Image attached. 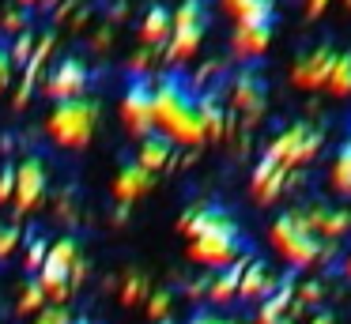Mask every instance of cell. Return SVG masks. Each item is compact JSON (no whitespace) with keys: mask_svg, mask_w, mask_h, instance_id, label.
<instances>
[{"mask_svg":"<svg viewBox=\"0 0 351 324\" xmlns=\"http://www.w3.org/2000/svg\"><path fill=\"white\" fill-rule=\"evenodd\" d=\"M208 30V0H182L174 8V30H170V42L162 45L170 64H182V60L197 57L200 42H204Z\"/></svg>","mask_w":351,"mask_h":324,"instance_id":"3","label":"cell"},{"mask_svg":"<svg viewBox=\"0 0 351 324\" xmlns=\"http://www.w3.org/2000/svg\"><path fill=\"white\" fill-rule=\"evenodd\" d=\"M265 95H268V87H265L261 68L245 64L242 72H234V79H230V102H234L250 121H257V113L265 110Z\"/></svg>","mask_w":351,"mask_h":324,"instance_id":"10","label":"cell"},{"mask_svg":"<svg viewBox=\"0 0 351 324\" xmlns=\"http://www.w3.org/2000/svg\"><path fill=\"white\" fill-rule=\"evenodd\" d=\"M34 324H72V313L64 306H42L38 309V316H34Z\"/></svg>","mask_w":351,"mask_h":324,"instance_id":"31","label":"cell"},{"mask_svg":"<svg viewBox=\"0 0 351 324\" xmlns=\"http://www.w3.org/2000/svg\"><path fill=\"white\" fill-rule=\"evenodd\" d=\"M272 241L295 268H310V264H317L321 256L328 253V245L302 223L298 211H283V215L276 219L272 223Z\"/></svg>","mask_w":351,"mask_h":324,"instance_id":"2","label":"cell"},{"mask_svg":"<svg viewBox=\"0 0 351 324\" xmlns=\"http://www.w3.org/2000/svg\"><path fill=\"white\" fill-rule=\"evenodd\" d=\"M197 113H200V125H204V136H223L227 113H223V102L215 90H197Z\"/></svg>","mask_w":351,"mask_h":324,"instance_id":"22","label":"cell"},{"mask_svg":"<svg viewBox=\"0 0 351 324\" xmlns=\"http://www.w3.org/2000/svg\"><path fill=\"white\" fill-rule=\"evenodd\" d=\"M8 68H12V53H8V45L0 42V87L8 83Z\"/></svg>","mask_w":351,"mask_h":324,"instance_id":"38","label":"cell"},{"mask_svg":"<svg viewBox=\"0 0 351 324\" xmlns=\"http://www.w3.org/2000/svg\"><path fill=\"white\" fill-rule=\"evenodd\" d=\"M253 253L250 245H245L242 230L238 234H200V238H189V260L197 264H208V268H227V264H234L238 256Z\"/></svg>","mask_w":351,"mask_h":324,"instance_id":"5","label":"cell"},{"mask_svg":"<svg viewBox=\"0 0 351 324\" xmlns=\"http://www.w3.org/2000/svg\"><path fill=\"white\" fill-rule=\"evenodd\" d=\"M121 121L136 140L155 132V110H152V75H132L121 98Z\"/></svg>","mask_w":351,"mask_h":324,"instance_id":"6","label":"cell"},{"mask_svg":"<svg viewBox=\"0 0 351 324\" xmlns=\"http://www.w3.org/2000/svg\"><path fill=\"white\" fill-rule=\"evenodd\" d=\"M208 283H212V275L193 279V283H189V298H204V294H208Z\"/></svg>","mask_w":351,"mask_h":324,"instance_id":"39","label":"cell"},{"mask_svg":"<svg viewBox=\"0 0 351 324\" xmlns=\"http://www.w3.org/2000/svg\"><path fill=\"white\" fill-rule=\"evenodd\" d=\"M182 226L189 238H200V234H238L242 226H238V219L230 215L223 203H215V200H204V203H193L189 211L182 215Z\"/></svg>","mask_w":351,"mask_h":324,"instance_id":"8","label":"cell"},{"mask_svg":"<svg viewBox=\"0 0 351 324\" xmlns=\"http://www.w3.org/2000/svg\"><path fill=\"white\" fill-rule=\"evenodd\" d=\"M280 286V279L272 275V264L261 260V256H250L242 268V279H238V298H250V301H265L268 294Z\"/></svg>","mask_w":351,"mask_h":324,"instance_id":"13","label":"cell"},{"mask_svg":"<svg viewBox=\"0 0 351 324\" xmlns=\"http://www.w3.org/2000/svg\"><path fill=\"white\" fill-rule=\"evenodd\" d=\"M170 30H174V8H167V4L147 8L144 23H140V38H144L147 49H162L170 42Z\"/></svg>","mask_w":351,"mask_h":324,"instance_id":"16","label":"cell"},{"mask_svg":"<svg viewBox=\"0 0 351 324\" xmlns=\"http://www.w3.org/2000/svg\"><path fill=\"white\" fill-rule=\"evenodd\" d=\"M12 192H16V166H0V203H8Z\"/></svg>","mask_w":351,"mask_h":324,"instance_id":"32","label":"cell"},{"mask_svg":"<svg viewBox=\"0 0 351 324\" xmlns=\"http://www.w3.org/2000/svg\"><path fill=\"white\" fill-rule=\"evenodd\" d=\"M42 196H46V158L27 155L23 162L16 166V192H12V208H16V215L34 211Z\"/></svg>","mask_w":351,"mask_h":324,"instance_id":"7","label":"cell"},{"mask_svg":"<svg viewBox=\"0 0 351 324\" xmlns=\"http://www.w3.org/2000/svg\"><path fill=\"white\" fill-rule=\"evenodd\" d=\"M87 83H91V72H87L84 60L80 57H61L53 68H49V75H46V95L53 98V102L80 98L87 90Z\"/></svg>","mask_w":351,"mask_h":324,"instance_id":"9","label":"cell"},{"mask_svg":"<svg viewBox=\"0 0 351 324\" xmlns=\"http://www.w3.org/2000/svg\"><path fill=\"white\" fill-rule=\"evenodd\" d=\"M306 132H310V125H291L287 132H280L272 143H268L265 158H268V162H276V166H283V170H291V166H295L298 147H302V140H306Z\"/></svg>","mask_w":351,"mask_h":324,"instance_id":"18","label":"cell"},{"mask_svg":"<svg viewBox=\"0 0 351 324\" xmlns=\"http://www.w3.org/2000/svg\"><path fill=\"white\" fill-rule=\"evenodd\" d=\"M325 8H328V0H306V15H310V19H317Z\"/></svg>","mask_w":351,"mask_h":324,"instance_id":"40","label":"cell"},{"mask_svg":"<svg viewBox=\"0 0 351 324\" xmlns=\"http://www.w3.org/2000/svg\"><path fill=\"white\" fill-rule=\"evenodd\" d=\"M332 185L340 188V192L351 196V136L340 143V151H336V162H332Z\"/></svg>","mask_w":351,"mask_h":324,"instance_id":"25","label":"cell"},{"mask_svg":"<svg viewBox=\"0 0 351 324\" xmlns=\"http://www.w3.org/2000/svg\"><path fill=\"white\" fill-rule=\"evenodd\" d=\"M72 264H76V238H61L49 245L46 260H42L38 268V286L46 290V298H57V306H61V298L69 294V275H72Z\"/></svg>","mask_w":351,"mask_h":324,"instance_id":"4","label":"cell"},{"mask_svg":"<svg viewBox=\"0 0 351 324\" xmlns=\"http://www.w3.org/2000/svg\"><path fill=\"white\" fill-rule=\"evenodd\" d=\"M321 140H325V136H321L317 128H310V132H306V140H302V147H298V155H295V166H306V162H310V158L321 151Z\"/></svg>","mask_w":351,"mask_h":324,"instance_id":"30","label":"cell"},{"mask_svg":"<svg viewBox=\"0 0 351 324\" xmlns=\"http://www.w3.org/2000/svg\"><path fill=\"white\" fill-rule=\"evenodd\" d=\"M343 268H348V275H351V253H348V264H343Z\"/></svg>","mask_w":351,"mask_h":324,"instance_id":"44","label":"cell"},{"mask_svg":"<svg viewBox=\"0 0 351 324\" xmlns=\"http://www.w3.org/2000/svg\"><path fill=\"white\" fill-rule=\"evenodd\" d=\"M332 60H336V49L328 42H321L317 49H310V53H302V57H298L291 79H295L298 87H310V90L313 87H325L328 72H332Z\"/></svg>","mask_w":351,"mask_h":324,"instance_id":"11","label":"cell"},{"mask_svg":"<svg viewBox=\"0 0 351 324\" xmlns=\"http://www.w3.org/2000/svg\"><path fill=\"white\" fill-rule=\"evenodd\" d=\"M72 324H95L91 316H72Z\"/></svg>","mask_w":351,"mask_h":324,"instance_id":"42","label":"cell"},{"mask_svg":"<svg viewBox=\"0 0 351 324\" xmlns=\"http://www.w3.org/2000/svg\"><path fill=\"white\" fill-rule=\"evenodd\" d=\"M189 324H238V321L227 313H208V309H200V313L189 316Z\"/></svg>","mask_w":351,"mask_h":324,"instance_id":"35","label":"cell"},{"mask_svg":"<svg viewBox=\"0 0 351 324\" xmlns=\"http://www.w3.org/2000/svg\"><path fill=\"white\" fill-rule=\"evenodd\" d=\"M140 294H144V279L129 275V279H125V286H121V301H125V306H132V301H140Z\"/></svg>","mask_w":351,"mask_h":324,"instance_id":"33","label":"cell"},{"mask_svg":"<svg viewBox=\"0 0 351 324\" xmlns=\"http://www.w3.org/2000/svg\"><path fill=\"white\" fill-rule=\"evenodd\" d=\"M99 102L87 95L80 98H64V102L53 105L49 113V136H53L61 147H84L95 132V121H99Z\"/></svg>","mask_w":351,"mask_h":324,"instance_id":"1","label":"cell"},{"mask_svg":"<svg viewBox=\"0 0 351 324\" xmlns=\"http://www.w3.org/2000/svg\"><path fill=\"white\" fill-rule=\"evenodd\" d=\"M272 30H276V19L272 23H238L234 27V53L238 57H261L272 42Z\"/></svg>","mask_w":351,"mask_h":324,"instance_id":"17","label":"cell"},{"mask_svg":"<svg viewBox=\"0 0 351 324\" xmlns=\"http://www.w3.org/2000/svg\"><path fill=\"white\" fill-rule=\"evenodd\" d=\"M0 27L8 30V34H23V27H27V15H23V12H8L4 19H0Z\"/></svg>","mask_w":351,"mask_h":324,"instance_id":"36","label":"cell"},{"mask_svg":"<svg viewBox=\"0 0 351 324\" xmlns=\"http://www.w3.org/2000/svg\"><path fill=\"white\" fill-rule=\"evenodd\" d=\"M295 294H298V301H317L321 298V286L317 283H302V286H295Z\"/></svg>","mask_w":351,"mask_h":324,"instance_id":"37","label":"cell"},{"mask_svg":"<svg viewBox=\"0 0 351 324\" xmlns=\"http://www.w3.org/2000/svg\"><path fill=\"white\" fill-rule=\"evenodd\" d=\"M170 158H174V143L167 140V136L155 128L152 136H144L140 140V155H136V162L144 166L147 173H155V170H162V166H170Z\"/></svg>","mask_w":351,"mask_h":324,"instance_id":"20","label":"cell"},{"mask_svg":"<svg viewBox=\"0 0 351 324\" xmlns=\"http://www.w3.org/2000/svg\"><path fill=\"white\" fill-rule=\"evenodd\" d=\"M295 286H298L295 275L280 279V286L261 301L257 324H291V316H295Z\"/></svg>","mask_w":351,"mask_h":324,"instance_id":"14","label":"cell"},{"mask_svg":"<svg viewBox=\"0 0 351 324\" xmlns=\"http://www.w3.org/2000/svg\"><path fill=\"white\" fill-rule=\"evenodd\" d=\"M152 181H155V173H147L140 162H125L121 170H117V177H114L117 203H132V200H140L144 192H152Z\"/></svg>","mask_w":351,"mask_h":324,"instance_id":"15","label":"cell"},{"mask_svg":"<svg viewBox=\"0 0 351 324\" xmlns=\"http://www.w3.org/2000/svg\"><path fill=\"white\" fill-rule=\"evenodd\" d=\"M310 324H336V316L332 313H325V309H321V313H313V321Z\"/></svg>","mask_w":351,"mask_h":324,"instance_id":"41","label":"cell"},{"mask_svg":"<svg viewBox=\"0 0 351 324\" xmlns=\"http://www.w3.org/2000/svg\"><path fill=\"white\" fill-rule=\"evenodd\" d=\"M19 241H23L19 223H0V260H8V256L19 249Z\"/></svg>","mask_w":351,"mask_h":324,"instance_id":"28","label":"cell"},{"mask_svg":"<svg viewBox=\"0 0 351 324\" xmlns=\"http://www.w3.org/2000/svg\"><path fill=\"white\" fill-rule=\"evenodd\" d=\"M42 306H46V290L38 286V279H27V283H23V298H19V309H23V313H38Z\"/></svg>","mask_w":351,"mask_h":324,"instance_id":"27","label":"cell"},{"mask_svg":"<svg viewBox=\"0 0 351 324\" xmlns=\"http://www.w3.org/2000/svg\"><path fill=\"white\" fill-rule=\"evenodd\" d=\"M283 185H287V170L276 166V162H268V158H261L257 170H253V196H257V203L276 200Z\"/></svg>","mask_w":351,"mask_h":324,"instance_id":"19","label":"cell"},{"mask_svg":"<svg viewBox=\"0 0 351 324\" xmlns=\"http://www.w3.org/2000/svg\"><path fill=\"white\" fill-rule=\"evenodd\" d=\"M298 215H302V223L310 226V230L317 234L321 241H325V238H340V234L351 226V215H348V211L328 208V203H317V200L306 203V208L298 211Z\"/></svg>","mask_w":351,"mask_h":324,"instance_id":"12","label":"cell"},{"mask_svg":"<svg viewBox=\"0 0 351 324\" xmlns=\"http://www.w3.org/2000/svg\"><path fill=\"white\" fill-rule=\"evenodd\" d=\"M170 301H174V290L162 286V290H155L152 298H147V313H152L155 321H167V316H170Z\"/></svg>","mask_w":351,"mask_h":324,"instance_id":"29","label":"cell"},{"mask_svg":"<svg viewBox=\"0 0 351 324\" xmlns=\"http://www.w3.org/2000/svg\"><path fill=\"white\" fill-rule=\"evenodd\" d=\"M245 260H250V253L238 256L234 264H227V268L215 271L212 283H208V298H212V301H230V298H238V279H242Z\"/></svg>","mask_w":351,"mask_h":324,"instance_id":"21","label":"cell"},{"mask_svg":"<svg viewBox=\"0 0 351 324\" xmlns=\"http://www.w3.org/2000/svg\"><path fill=\"white\" fill-rule=\"evenodd\" d=\"M227 12L238 23H272L276 19V0H223Z\"/></svg>","mask_w":351,"mask_h":324,"instance_id":"23","label":"cell"},{"mask_svg":"<svg viewBox=\"0 0 351 324\" xmlns=\"http://www.w3.org/2000/svg\"><path fill=\"white\" fill-rule=\"evenodd\" d=\"M155 324H178V321H174V316H167V321H155Z\"/></svg>","mask_w":351,"mask_h":324,"instance_id":"43","label":"cell"},{"mask_svg":"<svg viewBox=\"0 0 351 324\" xmlns=\"http://www.w3.org/2000/svg\"><path fill=\"white\" fill-rule=\"evenodd\" d=\"M31 42H34V38H31V34H27V30H23V34L16 38V45H12V49H8V53H12V60H19V64H27V57H31V49H34Z\"/></svg>","mask_w":351,"mask_h":324,"instance_id":"34","label":"cell"},{"mask_svg":"<svg viewBox=\"0 0 351 324\" xmlns=\"http://www.w3.org/2000/svg\"><path fill=\"white\" fill-rule=\"evenodd\" d=\"M325 87H328V95H336V98L351 95V49L336 53V60H332V72H328Z\"/></svg>","mask_w":351,"mask_h":324,"instance_id":"24","label":"cell"},{"mask_svg":"<svg viewBox=\"0 0 351 324\" xmlns=\"http://www.w3.org/2000/svg\"><path fill=\"white\" fill-rule=\"evenodd\" d=\"M46 253H49V241L42 238L38 230H27V241H23V264H27V271H38L42 260H46Z\"/></svg>","mask_w":351,"mask_h":324,"instance_id":"26","label":"cell"}]
</instances>
